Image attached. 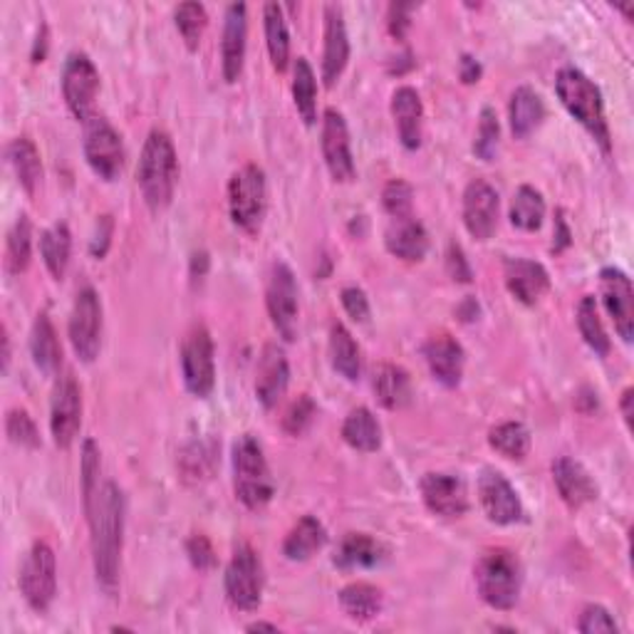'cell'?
<instances>
[{"instance_id": "cell-6", "label": "cell", "mask_w": 634, "mask_h": 634, "mask_svg": "<svg viewBox=\"0 0 634 634\" xmlns=\"http://www.w3.org/2000/svg\"><path fill=\"white\" fill-rule=\"evenodd\" d=\"M268 206L266 172L258 164H245L228 181V211L231 221L245 233H258Z\"/></svg>"}, {"instance_id": "cell-42", "label": "cell", "mask_w": 634, "mask_h": 634, "mask_svg": "<svg viewBox=\"0 0 634 634\" xmlns=\"http://www.w3.org/2000/svg\"><path fill=\"white\" fill-rule=\"evenodd\" d=\"M293 102L301 119L307 127L315 125L317 119V79L315 69L307 63V58H297L293 65Z\"/></svg>"}, {"instance_id": "cell-12", "label": "cell", "mask_w": 634, "mask_h": 634, "mask_svg": "<svg viewBox=\"0 0 634 634\" xmlns=\"http://www.w3.org/2000/svg\"><path fill=\"white\" fill-rule=\"evenodd\" d=\"M102 301L94 288H83L75 297L73 313H69V345L83 363H94L102 347Z\"/></svg>"}, {"instance_id": "cell-16", "label": "cell", "mask_w": 634, "mask_h": 634, "mask_svg": "<svg viewBox=\"0 0 634 634\" xmlns=\"http://www.w3.org/2000/svg\"><path fill=\"white\" fill-rule=\"evenodd\" d=\"M479 504L491 523L513 525L523 521V504L510 481L496 469H483L479 476Z\"/></svg>"}, {"instance_id": "cell-23", "label": "cell", "mask_w": 634, "mask_h": 634, "mask_svg": "<svg viewBox=\"0 0 634 634\" xmlns=\"http://www.w3.org/2000/svg\"><path fill=\"white\" fill-rule=\"evenodd\" d=\"M350 63V35L345 25V13L340 5H325V46H322V79L325 87L334 83L345 73Z\"/></svg>"}, {"instance_id": "cell-10", "label": "cell", "mask_w": 634, "mask_h": 634, "mask_svg": "<svg viewBox=\"0 0 634 634\" xmlns=\"http://www.w3.org/2000/svg\"><path fill=\"white\" fill-rule=\"evenodd\" d=\"M181 377L187 392L206 400L216 384L214 340L206 325H193L181 342Z\"/></svg>"}, {"instance_id": "cell-43", "label": "cell", "mask_w": 634, "mask_h": 634, "mask_svg": "<svg viewBox=\"0 0 634 634\" xmlns=\"http://www.w3.org/2000/svg\"><path fill=\"white\" fill-rule=\"evenodd\" d=\"M489 444L508 461H523L531 452V431L521 421H504L489 431Z\"/></svg>"}, {"instance_id": "cell-35", "label": "cell", "mask_w": 634, "mask_h": 634, "mask_svg": "<svg viewBox=\"0 0 634 634\" xmlns=\"http://www.w3.org/2000/svg\"><path fill=\"white\" fill-rule=\"evenodd\" d=\"M342 439L350 448L363 454H372L382 446V427L367 407L352 409L342 421Z\"/></svg>"}, {"instance_id": "cell-59", "label": "cell", "mask_w": 634, "mask_h": 634, "mask_svg": "<svg viewBox=\"0 0 634 634\" xmlns=\"http://www.w3.org/2000/svg\"><path fill=\"white\" fill-rule=\"evenodd\" d=\"M208 266H211V261H208L206 251L193 253L191 255V278H204L208 272Z\"/></svg>"}, {"instance_id": "cell-19", "label": "cell", "mask_w": 634, "mask_h": 634, "mask_svg": "<svg viewBox=\"0 0 634 634\" xmlns=\"http://www.w3.org/2000/svg\"><path fill=\"white\" fill-rule=\"evenodd\" d=\"M498 191L486 179H473L464 191V226L476 241H489L498 226Z\"/></svg>"}, {"instance_id": "cell-64", "label": "cell", "mask_w": 634, "mask_h": 634, "mask_svg": "<svg viewBox=\"0 0 634 634\" xmlns=\"http://www.w3.org/2000/svg\"><path fill=\"white\" fill-rule=\"evenodd\" d=\"M8 365H11V338H8V330H3V372H8Z\"/></svg>"}, {"instance_id": "cell-21", "label": "cell", "mask_w": 634, "mask_h": 634, "mask_svg": "<svg viewBox=\"0 0 634 634\" xmlns=\"http://www.w3.org/2000/svg\"><path fill=\"white\" fill-rule=\"evenodd\" d=\"M421 352H424L431 377H434L439 384L446 386V390H454V386L461 384L466 352L459 340L452 338L448 332H436L424 342Z\"/></svg>"}, {"instance_id": "cell-57", "label": "cell", "mask_w": 634, "mask_h": 634, "mask_svg": "<svg viewBox=\"0 0 634 634\" xmlns=\"http://www.w3.org/2000/svg\"><path fill=\"white\" fill-rule=\"evenodd\" d=\"M483 75V67L473 55H461L459 60V77L464 85H476Z\"/></svg>"}, {"instance_id": "cell-11", "label": "cell", "mask_w": 634, "mask_h": 634, "mask_svg": "<svg viewBox=\"0 0 634 634\" xmlns=\"http://www.w3.org/2000/svg\"><path fill=\"white\" fill-rule=\"evenodd\" d=\"M21 593L35 612H48L58 593V562L48 543L38 541L21 568Z\"/></svg>"}, {"instance_id": "cell-45", "label": "cell", "mask_w": 634, "mask_h": 634, "mask_svg": "<svg viewBox=\"0 0 634 634\" xmlns=\"http://www.w3.org/2000/svg\"><path fill=\"white\" fill-rule=\"evenodd\" d=\"M174 23L176 30H179L181 40L187 42L189 50H199L201 38H204L206 25H208V13L201 3H181L174 11Z\"/></svg>"}, {"instance_id": "cell-27", "label": "cell", "mask_w": 634, "mask_h": 634, "mask_svg": "<svg viewBox=\"0 0 634 634\" xmlns=\"http://www.w3.org/2000/svg\"><path fill=\"white\" fill-rule=\"evenodd\" d=\"M218 446L216 439H196L189 442L179 452V476L187 486H204L206 481L214 479L218 466Z\"/></svg>"}, {"instance_id": "cell-60", "label": "cell", "mask_w": 634, "mask_h": 634, "mask_svg": "<svg viewBox=\"0 0 634 634\" xmlns=\"http://www.w3.org/2000/svg\"><path fill=\"white\" fill-rule=\"evenodd\" d=\"M48 55V28L42 25L38 38H35V46H33V63H42Z\"/></svg>"}, {"instance_id": "cell-62", "label": "cell", "mask_w": 634, "mask_h": 634, "mask_svg": "<svg viewBox=\"0 0 634 634\" xmlns=\"http://www.w3.org/2000/svg\"><path fill=\"white\" fill-rule=\"evenodd\" d=\"M632 394H634L632 390H624L622 400H620V409H622L624 421H627V427H632V400H634Z\"/></svg>"}, {"instance_id": "cell-53", "label": "cell", "mask_w": 634, "mask_h": 634, "mask_svg": "<svg viewBox=\"0 0 634 634\" xmlns=\"http://www.w3.org/2000/svg\"><path fill=\"white\" fill-rule=\"evenodd\" d=\"M187 555L191 560V566L196 570H211L216 566V553H214V545L206 538V535H191L187 541Z\"/></svg>"}, {"instance_id": "cell-15", "label": "cell", "mask_w": 634, "mask_h": 634, "mask_svg": "<svg viewBox=\"0 0 634 634\" xmlns=\"http://www.w3.org/2000/svg\"><path fill=\"white\" fill-rule=\"evenodd\" d=\"M322 158L328 166L330 176L338 183L355 181V156H352V142H350V129L347 122L342 117V112L334 107H328L322 114Z\"/></svg>"}, {"instance_id": "cell-5", "label": "cell", "mask_w": 634, "mask_h": 634, "mask_svg": "<svg viewBox=\"0 0 634 634\" xmlns=\"http://www.w3.org/2000/svg\"><path fill=\"white\" fill-rule=\"evenodd\" d=\"M233 491L236 498L249 510L266 508L276 496L266 452L251 434L238 436L233 444Z\"/></svg>"}, {"instance_id": "cell-25", "label": "cell", "mask_w": 634, "mask_h": 634, "mask_svg": "<svg viewBox=\"0 0 634 634\" xmlns=\"http://www.w3.org/2000/svg\"><path fill=\"white\" fill-rule=\"evenodd\" d=\"M508 293L523 305H535L550 290V276L543 263L531 258H508L504 263Z\"/></svg>"}, {"instance_id": "cell-26", "label": "cell", "mask_w": 634, "mask_h": 634, "mask_svg": "<svg viewBox=\"0 0 634 634\" xmlns=\"http://www.w3.org/2000/svg\"><path fill=\"white\" fill-rule=\"evenodd\" d=\"M392 117L402 147L417 152L421 147V137H424V104H421V97L414 87H396L392 94Z\"/></svg>"}, {"instance_id": "cell-41", "label": "cell", "mask_w": 634, "mask_h": 634, "mask_svg": "<svg viewBox=\"0 0 634 634\" xmlns=\"http://www.w3.org/2000/svg\"><path fill=\"white\" fill-rule=\"evenodd\" d=\"M33 261V224L30 218L21 214L5 238V270L11 276H21L30 268Z\"/></svg>"}, {"instance_id": "cell-9", "label": "cell", "mask_w": 634, "mask_h": 634, "mask_svg": "<svg viewBox=\"0 0 634 634\" xmlns=\"http://www.w3.org/2000/svg\"><path fill=\"white\" fill-rule=\"evenodd\" d=\"M301 290H297V280L290 270L288 263L276 261L268 276L266 288V305L272 328L288 342L297 338V328H301Z\"/></svg>"}, {"instance_id": "cell-32", "label": "cell", "mask_w": 634, "mask_h": 634, "mask_svg": "<svg viewBox=\"0 0 634 634\" xmlns=\"http://www.w3.org/2000/svg\"><path fill=\"white\" fill-rule=\"evenodd\" d=\"M328 543V531L317 521L315 516H303L293 528H290L283 541V555L293 562L310 560L315 553H320Z\"/></svg>"}, {"instance_id": "cell-4", "label": "cell", "mask_w": 634, "mask_h": 634, "mask_svg": "<svg viewBox=\"0 0 634 634\" xmlns=\"http://www.w3.org/2000/svg\"><path fill=\"white\" fill-rule=\"evenodd\" d=\"M473 580L479 597L493 610H513L518 600H521V560L516 558V553L506 548H491L481 553V558L473 566Z\"/></svg>"}, {"instance_id": "cell-40", "label": "cell", "mask_w": 634, "mask_h": 634, "mask_svg": "<svg viewBox=\"0 0 634 634\" xmlns=\"http://www.w3.org/2000/svg\"><path fill=\"white\" fill-rule=\"evenodd\" d=\"M510 224H513L518 231L535 233L541 231V226L545 221V199L543 193L535 187H518L513 201H510Z\"/></svg>"}, {"instance_id": "cell-14", "label": "cell", "mask_w": 634, "mask_h": 634, "mask_svg": "<svg viewBox=\"0 0 634 634\" xmlns=\"http://www.w3.org/2000/svg\"><path fill=\"white\" fill-rule=\"evenodd\" d=\"M83 427V390L73 375H63L50 402V434L60 448H69Z\"/></svg>"}, {"instance_id": "cell-7", "label": "cell", "mask_w": 634, "mask_h": 634, "mask_svg": "<svg viewBox=\"0 0 634 634\" xmlns=\"http://www.w3.org/2000/svg\"><path fill=\"white\" fill-rule=\"evenodd\" d=\"M263 583H266V575H263L261 555L249 543L238 545L231 560H228L224 575L228 603L241 612L258 610L263 600Z\"/></svg>"}, {"instance_id": "cell-58", "label": "cell", "mask_w": 634, "mask_h": 634, "mask_svg": "<svg viewBox=\"0 0 634 634\" xmlns=\"http://www.w3.org/2000/svg\"><path fill=\"white\" fill-rule=\"evenodd\" d=\"M570 228H568V221H566V216H562V211H558V216H555V233H553V251L555 253H562L570 245Z\"/></svg>"}, {"instance_id": "cell-51", "label": "cell", "mask_w": 634, "mask_h": 634, "mask_svg": "<svg viewBox=\"0 0 634 634\" xmlns=\"http://www.w3.org/2000/svg\"><path fill=\"white\" fill-rule=\"evenodd\" d=\"M578 630L583 634L618 632V622H614L612 614L603 605H587L578 620Z\"/></svg>"}, {"instance_id": "cell-56", "label": "cell", "mask_w": 634, "mask_h": 634, "mask_svg": "<svg viewBox=\"0 0 634 634\" xmlns=\"http://www.w3.org/2000/svg\"><path fill=\"white\" fill-rule=\"evenodd\" d=\"M417 11L414 3H392L390 13H386V25H390L392 38L404 40L407 38V30L411 28V13Z\"/></svg>"}, {"instance_id": "cell-3", "label": "cell", "mask_w": 634, "mask_h": 634, "mask_svg": "<svg viewBox=\"0 0 634 634\" xmlns=\"http://www.w3.org/2000/svg\"><path fill=\"white\" fill-rule=\"evenodd\" d=\"M137 183L152 211H164L172 204L176 183H179V156L166 131H149L142 156H139Z\"/></svg>"}, {"instance_id": "cell-18", "label": "cell", "mask_w": 634, "mask_h": 634, "mask_svg": "<svg viewBox=\"0 0 634 634\" xmlns=\"http://www.w3.org/2000/svg\"><path fill=\"white\" fill-rule=\"evenodd\" d=\"M419 491L424 506L439 518H461L469 510V489H466L461 476L456 473H424Z\"/></svg>"}, {"instance_id": "cell-20", "label": "cell", "mask_w": 634, "mask_h": 634, "mask_svg": "<svg viewBox=\"0 0 634 634\" xmlns=\"http://www.w3.org/2000/svg\"><path fill=\"white\" fill-rule=\"evenodd\" d=\"M245 46H249V8L245 3H231L224 15L221 38V73L228 85L238 83L245 65Z\"/></svg>"}, {"instance_id": "cell-17", "label": "cell", "mask_w": 634, "mask_h": 634, "mask_svg": "<svg viewBox=\"0 0 634 634\" xmlns=\"http://www.w3.org/2000/svg\"><path fill=\"white\" fill-rule=\"evenodd\" d=\"M600 295L607 315L612 317L614 330L622 342H632L634 338V290L632 280L624 270L607 266L600 270Z\"/></svg>"}, {"instance_id": "cell-52", "label": "cell", "mask_w": 634, "mask_h": 634, "mask_svg": "<svg viewBox=\"0 0 634 634\" xmlns=\"http://www.w3.org/2000/svg\"><path fill=\"white\" fill-rule=\"evenodd\" d=\"M340 303L345 307V313L352 317V320L365 325L369 320V315H372V307H369V297L363 288L357 286H347L342 288L340 293Z\"/></svg>"}, {"instance_id": "cell-30", "label": "cell", "mask_w": 634, "mask_h": 634, "mask_svg": "<svg viewBox=\"0 0 634 634\" xmlns=\"http://www.w3.org/2000/svg\"><path fill=\"white\" fill-rule=\"evenodd\" d=\"M372 390H375L377 402L390 411H400L404 407H409L411 396H414L409 372L404 367L392 365V363H384L375 369Z\"/></svg>"}, {"instance_id": "cell-54", "label": "cell", "mask_w": 634, "mask_h": 634, "mask_svg": "<svg viewBox=\"0 0 634 634\" xmlns=\"http://www.w3.org/2000/svg\"><path fill=\"white\" fill-rule=\"evenodd\" d=\"M446 272L456 280V283H471L473 280L471 263L456 241L448 243V249H446Z\"/></svg>"}, {"instance_id": "cell-28", "label": "cell", "mask_w": 634, "mask_h": 634, "mask_svg": "<svg viewBox=\"0 0 634 634\" xmlns=\"http://www.w3.org/2000/svg\"><path fill=\"white\" fill-rule=\"evenodd\" d=\"M384 245L394 258L419 263L424 261V255L429 251V233L414 216L394 218L392 226L386 228L384 233Z\"/></svg>"}, {"instance_id": "cell-55", "label": "cell", "mask_w": 634, "mask_h": 634, "mask_svg": "<svg viewBox=\"0 0 634 634\" xmlns=\"http://www.w3.org/2000/svg\"><path fill=\"white\" fill-rule=\"evenodd\" d=\"M112 236H114V218L112 216H100L94 224V233H92V241H90V253L92 258L102 261L104 255L110 253L112 249Z\"/></svg>"}, {"instance_id": "cell-34", "label": "cell", "mask_w": 634, "mask_h": 634, "mask_svg": "<svg viewBox=\"0 0 634 634\" xmlns=\"http://www.w3.org/2000/svg\"><path fill=\"white\" fill-rule=\"evenodd\" d=\"M330 363L347 382H357L363 377V350L342 322H334L330 330Z\"/></svg>"}, {"instance_id": "cell-47", "label": "cell", "mask_w": 634, "mask_h": 634, "mask_svg": "<svg viewBox=\"0 0 634 634\" xmlns=\"http://www.w3.org/2000/svg\"><path fill=\"white\" fill-rule=\"evenodd\" d=\"M5 434L15 446H23V448H38L40 446V431H38V427H35L33 417L25 409L8 411Z\"/></svg>"}, {"instance_id": "cell-29", "label": "cell", "mask_w": 634, "mask_h": 634, "mask_svg": "<svg viewBox=\"0 0 634 634\" xmlns=\"http://www.w3.org/2000/svg\"><path fill=\"white\" fill-rule=\"evenodd\" d=\"M386 558L384 545L367 533H347L338 543L332 555V566L340 570H367L382 566Z\"/></svg>"}, {"instance_id": "cell-63", "label": "cell", "mask_w": 634, "mask_h": 634, "mask_svg": "<svg viewBox=\"0 0 634 634\" xmlns=\"http://www.w3.org/2000/svg\"><path fill=\"white\" fill-rule=\"evenodd\" d=\"M245 632H278V624H270V622H253L245 627Z\"/></svg>"}, {"instance_id": "cell-8", "label": "cell", "mask_w": 634, "mask_h": 634, "mask_svg": "<svg viewBox=\"0 0 634 634\" xmlns=\"http://www.w3.org/2000/svg\"><path fill=\"white\" fill-rule=\"evenodd\" d=\"M83 149L87 164H90L94 176H100L102 181H117L122 172H125V142H122L119 131L107 119L100 117V114H94L90 122H85Z\"/></svg>"}, {"instance_id": "cell-36", "label": "cell", "mask_w": 634, "mask_h": 634, "mask_svg": "<svg viewBox=\"0 0 634 634\" xmlns=\"http://www.w3.org/2000/svg\"><path fill=\"white\" fill-rule=\"evenodd\" d=\"M338 600H340L342 612H345L350 620H357V622H369V620L380 618L384 610L382 589L369 583H352L347 587H342Z\"/></svg>"}, {"instance_id": "cell-1", "label": "cell", "mask_w": 634, "mask_h": 634, "mask_svg": "<svg viewBox=\"0 0 634 634\" xmlns=\"http://www.w3.org/2000/svg\"><path fill=\"white\" fill-rule=\"evenodd\" d=\"M87 521L92 533V560L97 583L107 595L119 587L122 548H125V493L114 481H104L90 504L85 506Z\"/></svg>"}, {"instance_id": "cell-46", "label": "cell", "mask_w": 634, "mask_h": 634, "mask_svg": "<svg viewBox=\"0 0 634 634\" xmlns=\"http://www.w3.org/2000/svg\"><path fill=\"white\" fill-rule=\"evenodd\" d=\"M498 142H500L498 114L493 107H483L479 117V129H476L473 139V154L483 158V162H493L498 154Z\"/></svg>"}, {"instance_id": "cell-39", "label": "cell", "mask_w": 634, "mask_h": 634, "mask_svg": "<svg viewBox=\"0 0 634 634\" xmlns=\"http://www.w3.org/2000/svg\"><path fill=\"white\" fill-rule=\"evenodd\" d=\"M263 28H266V46L272 67L278 73H286L290 65V33L283 8L278 3L263 5Z\"/></svg>"}, {"instance_id": "cell-38", "label": "cell", "mask_w": 634, "mask_h": 634, "mask_svg": "<svg viewBox=\"0 0 634 634\" xmlns=\"http://www.w3.org/2000/svg\"><path fill=\"white\" fill-rule=\"evenodd\" d=\"M40 255L50 276L55 280H63L69 266V255H73V233H69L67 224L58 221L42 231Z\"/></svg>"}, {"instance_id": "cell-2", "label": "cell", "mask_w": 634, "mask_h": 634, "mask_svg": "<svg viewBox=\"0 0 634 634\" xmlns=\"http://www.w3.org/2000/svg\"><path fill=\"white\" fill-rule=\"evenodd\" d=\"M555 94H558L560 104L568 110L570 117L575 119L597 144H600L603 152L605 154L610 152L612 139L610 125H607L605 117L600 87H597L583 69L562 67L560 73L555 75Z\"/></svg>"}, {"instance_id": "cell-37", "label": "cell", "mask_w": 634, "mask_h": 634, "mask_svg": "<svg viewBox=\"0 0 634 634\" xmlns=\"http://www.w3.org/2000/svg\"><path fill=\"white\" fill-rule=\"evenodd\" d=\"M8 162H11L15 179L25 193L38 191L40 181H42V162H40V152L38 147L33 144V139L28 137H15L11 144H8Z\"/></svg>"}, {"instance_id": "cell-24", "label": "cell", "mask_w": 634, "mask_h": 634, "mask_svg": "<svg viewBox=\"0 0 634 634\" xmlns=\"http://www.w3.org/2000/svg\"><path fill=\"white\" fill-rule=\"evenodd\" d=\"M553 483L558 489L562 504L578 510L597 498V483L583 464L570 459V456H558L553 461Z\"/></svg>"}, {"instance_id": "cell-50", "label": "cell", "mask_w": 634, "mask_h": 634, "mask_svg": "<svg viewBox=\"0 0 634 634\" xmlns=\"http://www.w3.org/2000/svg\"><path fill=\"white\" fill-rule=\"evenodd\" d=\"M100 471H102V459H100V446L94 444V439H87L83 444V464H79V473H83V504L87 506L97 493L100 483Z\"/></svg>"}, {"instance_id": "cell-48", "label": "cell", "mask_w": 634, "mask_h": 634, "mask_svg": "<svg viewBox=\"0 0 634 634\" xmlns=\"http://www.w3.org/2000/svg\"><path fill=\"white\" fill-rule=\"evenodd\" d=\"M414 206V189L409 181L404 179H392L386 181V187L382 189V208L394 218H407L411 216Z\"/></svg>"}, {"instance_id": "cell-49", "label": "cell", "mask_w": 634, "mask_h": 634, "mask_svg": "<svg viewBox=\"0 0 634 634\" xmlns=\"http://www.w3.org/2000/svg\"><path fill=\"white\" fill-rule=\"evenodd\" d=\"M315 417H317V404L313 402V396L301 394L297 400L290 402V407L286 409V417H283L286 434L303 436L305 431L313 427Z\"/></svg>"}, {"instance_id": "cell-22", "label": "cell", "mask_w": 634, "mask_h": 634, "mask_svg": "<svg viewBox=\"0 0 634 634\" xmlns=\"http://www.w3.org/2000/svg\"><path fill=\"white\" fill-rule=\"evenodd\" d=\"M290 365L286 350L280 345H266L255 367V396L266 409H276L288 392Z\"/></svg>"}, {"instance_id": "cell-33", "label": "cell", "mask_w": 634, "mask_h": 634, "mask_svg": "<svg viewBox=\"0 0 634 634\" xmlns=\"http://www.w3.org/2000/svg\"><path fill=\"white\" fill-rule=\"evenodd\" d=\"M30 352L33 363L42 375H55L63 365V347H60L58 332L52 328L48 313H40L33 322L30 332Z\"/></svg>"}, {"instance_id": "cell-44", "label": "cell", "mask_w": 634, "mask_h": 634, "mask_svg": "<svg viewBox=\"0 0 634 634\" xmlns=\"http://www.w3.org/2000/svg\"><path fill=\"white\" fill-rule=\"evenodd\" d=\"M578 330H580V338L585 340V345L593 350L597 357L610 355L612 345H610V338H607L600 310H597L595 295H585L583 301L578 303Z\"/></svg>"}, {"instance_id": "cell-61", "label": "cell", "mask_w": 634, "mask_h": 634, "mask_svg": "<svg viewBox=\"0 0 634 634\" xmlns=\"http://www.w3.org/2000/svg\"><path fill=\"white\" fill-rule=\"evenodd\" d=\"M459 315H461L464 322L476 320V317H479V303H476L473 297H466V301L459 307Z\"/></svg>"}, {"instance_id": "cell-13", "label": "cell", "mask_w": 634, "mask_h": 634, "mask_svg": "<svg viewBox=\"0 0 634 634\" xmlns=\"http://www.w3.org/2000/svg\"><path fill=\"white\" fill-rule=\"evenodd\" d=\"M100 92V69L94 67L87 52L67 55L63 67V97L67 110L77 122H90L94 117V100Z\"/></svg>"}, {"instance_id": "cell-31", "label": "cell", "mask_w": 634, "mask_h": 634, "mask_svg": "<svg viewBox=\"0 0 634 634\" xmlns=\"http://www.w3.org/2000/svg\"><path fill=\"white\" fill-rule=\"evenodd\" d=\"M510 131L516 139H528L545 119V102L533 87H518L508 102Z\"/></svg>"}]
</instances>
